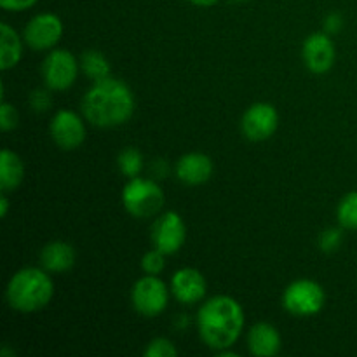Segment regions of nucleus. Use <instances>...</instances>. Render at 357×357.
Masks as SVG:
<instances>
[{
	"label": "nucleus",
	"mask_w": 357,
	"mask_h": 357,
	"mask_svg": "<svg viewBox=\"0 0 357 357\" xmlns=\"http://www.w3.org/2000/svg\"><path fill=\"white\" fill-rule=\"evenodd\" d=\"M23 35L17 33L9 23L0 24V68L2 72L16 68L23 58Z\"/></svg>",
	"instance_id": "nucleus-17"
},
{
	"label": "nucleus",
	"mask_w": 357,
	"mask_h": 357,
	"mask_svg": "<svg viewBox=\"0 0 357 357\" xmlns=\"http://www.w3.org/2000/svg\"><path fill=\"white\" fill-rule=\"evenodd\" d=\"M145 357H176L178 349L174 347V344L171 340L164 337H157L153 340L149 342V345L143 351Z\"/></svg>",
	"instance_id": "nucleus-23"
},
{
	"label": "nucleus",
	"mask_w": 357,
	"mask_h": 357,
	"mask_svg": "<svg viewBox=\"0 0 357 357\" xmlns=\"http://www.w3.org/2000/svg\"><path fill=\"white\" fill-rule=\"evenodd\" d=\"M150 239L153 248L166 253L167 257L178 253L187 239V227L183 218L176 211H166L159 215L150 229Z\"/></svg>",
	"instance_id": "nucleus-9"
},
{
	"label": "nucleus",
	"mask_w": 357,
	"mask_h": 357,
	"mask_svg": "<svg viewBox=\"0 0 357 357\" xmlns=\"http://www.w3.org/2000/svg\"><path fill=\"white\" fill-rule=\"evenodd\" d=\"M303 65L312 73H326L337 61V47L326 31H314L303 40L302 45Z\"/></svg>",
	"instance_id": "nucleus-12"
},
{
	"label": "nucleus",
	"mask_w": 357,
	"mask_h": 357,
	"mask_svg": "<svg viewBox=\"0 0 357 357\" xmlns=\"http://www.w3.org/2000/svg\"><path fill=\"white\" fill-rule=\"evenodd\" d=\"M38 260L42 268H45L49 274H63L75 265L77 253L66 241H51L42 248Z\"/></svg>",
	"instance_id": "nucleus-16"
},
{
	"label": "nucleus",
	"mask_w": 357,
	"mask_h": 357,
	"mask_svg": "<svg viewBox=\"0 0 357 357\" xmlns=\"http://www.w3.org/2000/svg\"><path fill=\"white\" fill-rule=\"evenodd\" d=\"M54 296V282L45 268L24 267L9 279L6 300L10 309L30 314L49 305Z\"/></svg>",
	"instance_id": "nucleus-3"
},
{
	"label": "nucleus",
	"mask_w": 357,
	"mask_h": 357,
	"mask_svg": "<svg viewBox=\"0 0 357 357\" xmlns=\"http://www.w3.org/2000/svg\"><path fill=\"white\" fill-rule=\"evenodd\" d=\"M80 70L84 72V75L87 79H91L93 82H98V80H103L107 77H110L112 66L110 61L107 59V56L101 51H96V49H87L80 54Z\"/></svg>",
	"instance_id": "nucleus-19"
},
{
	"label": "nucleus",
	"mask_w": 357,
	"mask_h": 357,
	"mask_svg": "<svg viewBox=\"0 0 357 357\" xmlns=\"http://www.w3.org/2000/svg\"><path fill=\"white\" fill-rule=\"evenodd\" d=\"M17 124H20V114L14 108V105L2 100V105H0V129L3 132H9L16 129Z\"/></svg>",
	"instance_id": "nucleus-26"
},
{
	"label": "nucleus",
	"mask_w": 357,
	"mask_h": 357,
	"mask_svg": "<svg viewBox=\"0 0 357 357\" xmlns=\"http://www.w3.org/2000/svg\"><path fill=\"white\" fill-rule=\"evenodd\" d=\"M190 3H194V6L197 7H211L215 6V3H218L220 0H188Z\"/></svg>",
	"instance_id": "nucleus-30"
},
{
	"label": "nucleus",
	"mask_w": 357,
	"mask_h": 357,
	"mask_svg": "<svg viewBox=\"0 0 357 357\" xmlns=\"http://www.w3.org/2000/svg\"><path fill=\"white\" fill-rule=\"evenodd\" d=\"M169 291L166 282L159 275L145 274L132 284L131 303L139 316L152 319L160 316L169 303Z\"/></svg>",
	"instance_id": "nucleus-6"
},
{
	"label": "nucleus",
	"mask_w": 357,
	"mask_h": 357,
	"mask_svg": "<svg viewBox=\"0 0 357 357\" xmlns=\"http://www.w3.org/2000/svg\"><path fill=\"white\" fill-rule=\"evenodd\" d=\"M344 28V17L338 13H330L324 20V31L328 35H337Z\"/></svg>",
	"instance_id": "nucleus-28"
},
{
	"label": "nucleus",
	"mask_w": 357,
	"mask_h": 357,
	"mask_svg": "<svg viewBox=\"0 0 357 357\" xmlns=\"http://www.w3.org/2000/svg\"><path fill=\"white\" fill-rule=\"evenodd\" d=\"M166 253L153 248L146 251L142 258V271L149 275H159L166 271Z\"/></svg>",
	"instance_id": "nucleus-22"
},
{
	"label": "nucleus",
	"mask_w": 357,
	"mask_h": 357,
	"mask_svg": "<svg viewBox=\"0 0 357 357\" xmlns=\"http://www.w3.org/2000/svg\"><path fill=\"white\" fill-rule=\"evenodd\" d=\"M122 204L131 216L139 220L153 218L162 211L166 195L157 181L149 178H129L122 188Z\"/></svg>",
	"instance_id": "nucleus-4"
},
{
	"label": "nucleus",
	"mask_w": 357,
	"mask_h": 357,
	"mask_svg": "<svg viewBox=\"0 0 357 357\" xmlns=\"http://www.w3.org/2000/svg\"><path fill=\"white\" fill-rule=\"evenodd\" d=\"M80 72V61L66 49H51L42 61L40 73L45 87L61 93L77 82Z\"/></svg>",
	"instance_id": "nucleus-7"
},
{
	"label": "nucleus",
	"mask_w": 357,
	"mask_h": 357,
	"mask_svg": "<svg viewBox=\"0 0 357 357\" xmlns=\"http://www.w3.org/2000/svg\"><path fill=\"white\" fill-rule=\"evenodd\" d=\"M244 321V310L236 298L229 295L211 296L197 312L199 337L216 352L230 349L239 340Z\"/></svg>",
	"instance_id": "nucleus-2"
},
{
	"label": "nucleus",
	"mask_w": 357,
	"mask_h": 357,
	"mask_svg": "<svg viewBox=\"0 0 357 357\" xmlns=\"http://www.w3.org/2000/svg\"><path fill=\"white\" fill-rule=\"evenodd\" d=\"M7 211H9V197H7L6 192H2V195H0V216L6 218Z\"/></svg>",
	"instance_id": "nucleus-29"
},
{
	"label": "nucleus",
	"mask_w": 357,
	"mask_h": 357,
	"mask_svg": "<svg viewBox=\"0 0 357 357\" xmlns=\"http://www.w3.org/2000/svg\"><path fill=\"white\" fill-rule=\"evenodd\" d=\"M213 171H215V166H213L211 157L202 152L185 153L176 160V166H174V174L178 180L190 187H197L211 180Z\"/></svg>",
	"instance_id": "nucleus-14"
},
{
	"label": "nucleus",
	"mask_w": 357,
	"mask_h": 357,
	"mask_svg": "<svg viewBox=\"0 0 357 357\" xmlns=\"http://www.w3.org/2000/svg\"><path fill=\"white\" fill-rule=\"evenodd\" d=\"M49 135L54 145L65 152L77 150L86 142V124L84 119L73 110H58L49 124Z\"/></svg>",
	"instance_id": "nucleus-10"
},
{
	"label": "nucleus",
	"mask_w": 357,
	"mask_h": 357,
	"mask_svg": "<svg viewBox=\"0 0 357 357\" xmlns=\"http://www.w3.org/2000/svg\"><path fill=\"white\" fill-rule=\"evenodd\" d=\"M282 338L271 323H257L248 331V351L255 357H274L281 352Z\"/></svg>",
	"instance_id": "nucleus-15"
},
{
	"label": "nucleus",
	"mask_w": 357,
	"mask_h": 357,
	"mask_svg": "<svg viewBox=\"0 0 357 357\" xmlns=\"http://www.w3.org/2000/svg\"><path fill=\"white\" fill-rule=\"evenodd\" d=\"M38 0H0V7L9 13H23L37 3Z\"/></svg>",
	"instance_id": "nucleus-27"
},
{
	"label": "nucleus",
	"mask_w": 357,
	"mask_h": 357,
	"mask_svg": "<svg viewBox=\"0 0 357 357\" xmlns=\"http://www.w3.org/2000/svg\"><path fill=\"white\" fill-rule=\"evenodd\" d=\"M63 21L54 13L35 14L23 30V40L31 51H51L63 37Z\"/></svg>",
	"instance_id": "nucleus-8"
},
{
	"label": "nucleus",
	"mask_w": 357,
	"mask_h": 357,
	"mask_svg": "<svg viewBox=\"0 0 357 357\" xmlns=\"http://www.w3.org/2000/svg\"><path fill=\"white\" fill-rule=\"evenodd\" d=\"M24 180V164L16 152L3 149L0 153V190L10 194Z\"/></svg>",
	"instance_id": "nucleus-18"
},
{
	"label": "nucleus",
	"mask_w": 357,
	"mask_h": 357,
	"mask_svg": "<svg viewBox=\"0 0 357 357\" xmlns=\"http://www.w3.org/2000/svg\"><path fill=\"white\" fill-rule=\"evenodd\" d=\"M117 166L119 171L129 180V178L139 176V173L143 171V166H145V159H143V153L138 149L128 146V149H124L119 153Z\"/></svg>",
	"instance_id": "nucleus-20"
},
{
	"label": "nucleus",
	"mask_w": 357,
	"mask_h": 357,
	"mask_svg": "<svg viewBox=\"0 0 357 357\" xmlns=\"http://www.w3.org/2000/svg\"><path fill=\"white\" fill-rule=\"evenodd\" d=\"M169 288L178 302L183 303V305H194V303L202 302L206 298L208 282L197 268L183 267L174 272Z\"/></svg>",
	"instance_id": "nucleus-13"
},
{
	"label": "nucleus",
	"mask_w": 357,
	"mask_h": 357,
	"mask_svg": "<svg viewBox=\"0 0 357 357\" xmlns=\"http://www.w3.org/2000/svg\"><path fill=\"white\" fill-rule=\"evenodd\" d=\"M230 2H234V3H241V2H248V0H230Z\"/></svg>",
	"instance_id": "nucleus-31"
},
{
	"label": "nucleus",
	"mask_w": 357,
	"mask_h": 357,
	"mask_svg": "<svg viewBox=\"0 0 357 357\" xmlns=\"http://www.w3.org/2000/svg\"><path fill=\"white\" fill-rule=\"evenodd\" d=\"M342 230H344L342 227L340 229L328 227L326 230H323L319 236V241H317L319 250L324 251V253H333V251H337L342 246V243H344V232Z\"/></svg>",
	"instance_id": "nucleus-24"
},
{
	"label": "nucleus",
	"mask_w": 357,
	"mask_h": 357,
	"mask_svg": "<svg viewBox=\"0 0 357 357\" xmlns=\"http://www.w3.org/2000/svg\"><path fill=\"white\" fill-rule=\"evenodd\" d=\"M338 225L344 230H357V192H349L337 206Z\"/></svg>",
	"instance_id": "nucleus-21"
},
{
	"label": "nucleus",
	"mask_w": 357,
	"mask_h": 357,
	"mask_svg": "<svg viewBox=\"0 0 357 357\" xmlns=\"http://www.w3.org/2000/svg\"><path fill=\"white\" fill-rule=\"evenodd\" d=\"M279 128V112L274 105L265 103H253L241 119V129L243 135L250 142H265L272 138L274 132Z\"/></svg>",
	"instance_id": "nucleus-11"
},
{
	"label": "nucleus",
	"mask_w": 357,
	"mask_h": 357,
	"mask_svg": "<svg viewBox=\"0 0 357 357\" xmlns=\"http://www.w3.org/2000/svg\"><path fill=\"white\" fill-rule=\"evenodd\" d=\"M326 293L319 282L312 279H296L286 286L282 293V307L295 317H312L323 310Z\"/></svg>",
	"instance_id": "nucleus-5"
},
{
	"label": "nucleus",
	"mask_w": 357,
	"mask_h": 357,
	"mask_svg": "<svg viewBox=\"0 0 357 357\" xmlns=\"http://www.w3.org/2000/svg\"><path fill=\"white\" fill-rule=\"evenodd\" d=\"M135 107L136 101L131 87L112 75L94 82L80 103L84 119L101 129L117 128L129 122L135 114Z\"/></svg>",
	"instance_id": "nucleus-1"
},
{
	"label": "nucleus",
	"mask_w": 357,
	"mask_h": 357,
	"mask_svg": "<svg viewBox=\"0 0 357 357\" xmlns=\"http://www.w3.org/2000/svg\"><path fill=\"white\" fill-rule=\"evenodd\" d=\"M28 103H30L31 110L37 112V114H44V112H47L49 108L52 107L51 89H49V87H45V89H42V87L33 89L30 93V96H28Z\"/></svg>",
	"instance_id": "nucleus-25"
}]
</instances>
